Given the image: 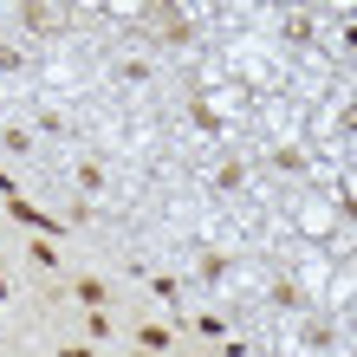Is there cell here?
<instances>
[{"instance_id":"cell-1","label":"cell","mask_w":357,"mask_h":357,"mask_svg":"<svg viewBox=\"0 0 357 357\" xmlns=\"http://www.w3.org/2000/svg\"><path fill=\"white\" fill-rule=\"evenodd\" d=\"M59 357H91V351H85V344H72V351H59Z\"/></svg>"}]
</instances>
